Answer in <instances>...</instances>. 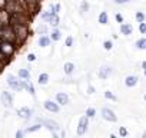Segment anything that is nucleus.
Listing matches in <instances>:
<instances>
[{"label":"nucleus","instance_id":"obj_1","mask_svg":"<svg viewBox=\"0 0 146 138\" xmlns=\"http://www.w3.org/2000/svg\"><path fill=\"white\" fill-rule=\"evenodd\" d=\"M0 36H2L3 42H9V43L16 39L15 32H13V29H12L10 26H5V27L2 29V32H0Z\"/></svg>","mask_w":146,"mask_h":138},{"label":"nucleus","instance_id":"obj_2","mask_svg":"<svg viewBox=\"0 0 146 138\" xmlns=\"http://www.w3.org/2000/svg\"><path fill=\"white\" fill-rule=\"evenodd\" d=\"M102 117L106 119V121H110V122H116L117 121V117L115 115V112L109 108H103L102 109Z\"/></svg>","mask_w":146,"mask_h":138},{"label":"nucleus","instance_id":"obj_3","mask_svg":"<svg viewBox=\"0 0 146 138\" xmlns=\"http://www.w3.org/2000/svg\"><path fill=\"white\" fill-rule=\"evenodd\" d=\"M88 115H83L80 117V121H79V127H78V134L79 135H83L86 132V128H88Z\"/></svg>","mask_w":146,"mask_h":138},{"label":"nucleus","instance_id":"obj_4","mask_svg":"<svg viewBox=\"0 0 146 138\" xmlns=\"http://www.w3.org/2000/svg\"><path fill=\"white\" fill-rule=\"evenodd\" d=\"M0 99H2V104H3L6 108H10V107H12L13 99H12V95H10L9 92H2V95H0Z\"/></svg>","mask_w":146,"mask_h":138},{"label":"nucleus","instance_id":"obj_5","mask_svg":"<svg viewBox=\"0 0 146 138\" xmlns=\"http://www.w3.org/2000/svg\"><path fill=\"white\" fill-rule=\"evenodd\" d=\"M9 85H10L13 89H17V91H20V89L25 88V84H22L20 81L15 79V76H9Z\"/></svg>","mask_w":146,"mask_h":138},{"label":"nucleus","instance_id":"obj_6","mask_svg":"<svg viewBox=\"0 0 146 138\" xmlns=\"http://www.w3.org/2000/svg\"><path fill=\"white\" fill-rule=\"evenodd\" d=\"M0 50H2L6 56H10L13 53V46L9 43V42H3L2 45H0Z\"/></svg>","mask_w":146,"mask_h":138},{"label":"nucleus","instance_id":"obj_7","mask_svg":"<svg viewBox=\"0 0 146 138\" xmlns=\"http://www.w3.org/2000/svg\"><path fill=\"white\" fill-rule=\"evenodd\" d=\"M15 30H16V33L19 35L20 40H23V39L27 36V30H26V27H25L23 25H15Z\"/></svg>","mask_w":146,"mask_h":138},{"label":"nucleus","instance_id":"obj_8","mask_svg":"<svg viewBox=\"0 0 146 138\" xmlns=\"http://www.w3.org/2000/svg\"><path fill=\"white\" fill-rule=\"evenodd\" d=\"M110 74H112V68H109V66H102L99 69V78H102V79H106Z\"/></svg>","mask_w":146,"mask_h":138},{"label":"nucleus","instance_id":"obj_9","mask_svg":"<svg viewBox=\"0 0 146 138\" xmlns=\"http://www.w3.org/2000/svg\"><path fill=\"white\" fill-rule=\"evenodd\" d=\"M44 108H46L47 111H50V112H57V111H59V107H57L53 101H50V99L44 101Z\"/></svg>","mask_w":146,"mask_h":138},{"label":"nucleus","instance_id":"obj_10","mask_svg":"<svg viewBox=\"0 0 146 138\" xmlns=\"http://www.w3.org/2000/svg\"><path fill=\"white\" fill-rule=\"evenodd\" d=\"M17 114L20 115V118L27 119V118H30V115H32V109H29V108H20V109L17 111Z\"/></svg>","mask_w":146,"mask_h":138},{"label":"nucleus","instance_id":"obj_11","mask_svg":"<svg viewBox=\"0 0 146 138\" xmlns=\"http://www.w3.org/2000/svg\"><path fill=\"white\" fill-rule=\"evenodd\" d=\"M43 124H44V125H46V127H47L50 131H53V132L59 129V125H57L54 121H50V119H43Z\"/></svg>","mask_w":146,"mask_h":138},{"label":"nucleus","instance_id":"obj_12","mask_svg":"<svg viewBox=\"0 0 146 138\" xmlns=\"http://www.w3.org/2000/svg\"><path fill=\"white\" fill-rule=\"evenodd\" d=\"M137 76H133V75H130V76H127L126 79H125V84H126V86H129V88H132V86H135L136 84H137Z\"/></svg>","mask_w":146,"mask_h":138},{"label":"nucleus","instance_id":"obj_13","mask_svg":"<svg viewBox=\"0 0 146 138\" xmlns=\"http://www.w3.org/2000/svg\"><path fill=\"white\" fill-rule=\"evenodd\" d=\"M56 98H57V102H59V104H62V105H66V104L69 102L67 95H66V94H63V92H59V94L56 95Z\"/></svg>","mask_w":146,"mask_h":138},{"label":"nucleus","instance_id":"obj_14","mask_svg":"<svg viewBox=\"0 0 146 138\" xmlns=\"http://www.w3.org/2000/svg\"><path fill=\"white\" fill-rule=\"evenodd\" d=\"M7 22H9V15H7V12L0 9V25H6Z\"/></svg>","mask_w":146,"mask_h":138},{"label":"nucleus","instance_id":"obj_15","mask_svg":"<svg viewBox=\"0 0 146 138\" xmlns=\"http://www.w3.org/2000/svg\"><path fill=\"white\" fill-rule=\"evenodd\" d=\"M120 32H122L123 35H130V33H132V26L127 25V23H126V25L123 23V25L120 26Z\"/></svg>","mask_w":146,"mask_h":138},{"label":"nucleus","instance_id":"obj_16","mask_svg":"<svg viewBox=\"0 0 146 138\" xmlns=\"http://www.w3.org/2000/svg\"><path fill=\"white\" fill-rule=\"evenodd\" d=\"M47 81H49V75H47V74H42V75H39V84H40V85L47 84Z\"/></svg>","mask_w":146,"mask_h":138},{"label":"nucleus","instance_id":"obj_17","mask_svg":"<svg viewBox=\"0 0 146 138\" xmlns=\"http://www.w3.org/2000/svg\"><path fill=\"white\" fill-rule=\"evenodd\" d=\"M99 23H102V25H106V23H108V13H106V12H102V13H100V16H99Z\"/></svg>","mask_w":146,"mask_h":138},{"label":"nucleus","instance_id":"obj_18","mask_svg":"<svg viewBox=\"0 0 146 138\" xmlns=\"http://www.w3.org/2000/svg\"><path fill=\"white\" fill-rule=\"evenodd\" d=\"M136 46H137L139 49H146V38L139 39V40L136 42Z\"/></svg>","mask_w":146,"mask_h":138},{"label":"nucleus","instance_id":"obj_19","mask_svg":"<svg viewBox=\"0 0 146 138\" xmlns=\"http://www.w3.org/2000/svg\"><path fill=\"white\" fill-rule=\"evenodd\" d=\"M73 69H75V65H73V63L69 62V63L64 65V72H66V74H72V72H73Z\"/></svg>","mask_w":146,"mask_h":138},{"label":"nucleus","instance_id":"obj_20","mask_svg":"<svg viewBox=\"0 0 146 138\" xmlns=\"http://www.w3.org/2000/svg\"><path fill=\"white\" fill-rule=\"evenodd\" d=\"M49 43H50L49 38H40V40H39V45L40 46H47Z\"/></svg>","mask_w":146,"mask_h":138},{"label":"nucleus","instance_id":"obj_21","mask_svg":"<svg viewBox=\"0 0 146 138\" xmlns=\"http://www.w3.org/2000/svg\"><path fill=\"white\" fill-rule=\"evenodd\" d=\"M19 75H20L22 78H27V79L30 78V74H29V71H26V69H22V71L19 72Z\"/></svg>","mask_w":146,"mask_h":138},{"label":"nucleus","instance_id":"obj_22","mask_svg":"<svg viewBox=\"0 0 146 138\" xmlns=\"http://www.w3.org/2000/svg\"><path fill=\"white\" fill-rule=\"evenodd\" d=\"M136 20H137L139 23H142V22L145 20V15H143L142 12H137V13H136Z\"/></svg>","mask_w":146,"mask_h":138},{"label":"nucleus","instance_id":"obj_23","mask_svg":"<svg viewBox=\"0 0 146 138\" xmlns=\"http://www.w3.org/2000/svg\"><path fill=\"white\" fill-rule=\"evenodd\" d=\"M15 2L16 0H6V3H7V9L12 12L13 10V7H15Z\"/></svg>","mask_w":146,"mask_h":138},{"label":"nucleus","instance_id":"obj_24","mask_svg":"<svg viewBox=\"0 0 146 138\" xmlns=\"http://www.w3.org/2000/svg\"><path fill=\"white\" fill-rule=\"evenodd\" d=\"M105 96H106L108 99H112V101H116V96H115V95H113V94H112L110 91H106V92H105Z\"/></svg>","mask_w":146,"mask_h":138},{"label":"nucleus","instance_id":"obj_25","mask_svg":"<svg viewBox=\"0 0 146 138\" xmlns=\"http://www.w3.org/2000/svg\"><path fill=\"white\" fill-rule=\"evenodd\" d=\"M119 134H120V137H126L127 135V129L125 127H120L119 128Z\"/></svg>","mask_w":146,"mask_h":138},{"label":"nucleus","instance_id":"obj_26","mask_svg":"<svg viewBox=\"0 0 146 138\" xmlns=\"http://www.w3.org/2000/svg\"><path fill=\"white\" fill-rule=\"evenodd\" d=\"M139 30H140V33H143V35H145V33H146V23H143V22H142V23L139 25Z\"/></svg>","mask_w":146,"mask_h":138},{"label":"nucleus","instance_id":"obj_27","mask_svg":"<svg viewBox=\"0 0 146 138\" xmlns=\"http://www.w3.org/2000/svg\"><path fill=\"white\" fill-rule=\"evenodd\" d=\"M50 23H52L53 26H56V25H59V17H57V16H53V17L50 19Z\"/></svg>","mask_w":146,"mask_h":138},{"label":"nucleus","instance_id":"obj_28","mask_svg":"<svg viewBox=\"0 0 146 138\" xmlns=\"http://www.w3.org/2000/svg\"><path fill=\"white\" fill-rule=\"evenodd\" d=\"M103 48H105L106 50H110V49H112V42H109V40H106V42L103 43Z\"/></svg>","mask_w":146,"mask_h":138},{"label":"nucleus","instance_id":"obj_29","mask_svg":"<svg viewBox=\"0 0 146 138\" xmlns=\"http://www.w3.org/2000/svg\"><path fill=\"white\" fill-rule=\"evenodd\" d=\"M95 114H96V111H95L93 108H89V109L86 111V115H88V117H95Z\"/></svg>","mask_w":146,"mask_h":138},{"label":"nucleus","instance_id":"obj_30","mask_svg":"<svg viewBox=\"0 0 146 138\" xmlns=\"http://www.w3.org/2000/svg\"><path fill=\"white\" fill-rule=\"evenodd\" d=\"M52 39H53V40H59V39H60V33H59V32H53V33H52Z\"/></svg>","mask_w":146,"mask_h":138},{"label":"nucleus","instance_id":"obj_31","mask_svg":"<svg viewBox=\"0 0 146 138\" xmlns=\"http://www.w3.org/2000/svg\"><path fill=\"white\" fill-rule=\"evenodd\" d=\"M88 9H89V5H88L86 2H83V3H82V10H83V12H88Z\"/></svg>","mask_w":146,"mask_h":138},{"label":"nucleus","instance_id":"obj_32","mask_svg":"<svg viewBox=\"0 0 146 138\" xmlns=\"http://www.w3.org/2000/svg\"><path fill=\"white\" fill-rule=\"evenodd\" d=\"M39 128H40V125H33V127L27 128V131H29V132H32V131H36V129H39Z\"/></svg>","mask_w":146,"mask_h":138},{"label":"nucleus","instance_id":"obj_33","mask_svg":"<svg viewBox=\"0 0 146 138\" xmlns=\"http://www.w3.org/2000/svg\"><path fill=\"white\" fill-rule=\"evenodd\" d=\"M116 20H117L119 23H123V17H122V15L117 13V15H116Z\"/></svg>","mask_w":146,"mask_h":138},{"label":"nucleus","instance_id":"obj_34","mask_svg":"<svg viewBox=\"0 0 146 138\" xmlns=\"http://www.w3.org/2000/svg\"><path fill=\"white\" fill-rule=\"evenodd\" d=\"M16 138H23V132L22 131H17L16 132Z\"/></svg>","mask_w":146,"mask_h":138},{"label":"nucleus","instance_id":"obj_35","mask_svg":"<svg viewBox=\"0 0 146 138\" xmlns=\"http://www.w3.org/2000/svg\"><path fill=\"white\" fill-rule=\"evenodd\" d=\"M115 2H116L117 5H123V3H126V2H129V0H115Z\"/></svg>","mask_w":146,"mask_h":138},{"label":"nucleus","instance_id":"obj_36","mask_svg":"<svg viewBox=\"0 0 146 138\" xmlns=\"http://www.w3.org/2000/svg\"><path fill=\"white\" fill-rule=\"evenodd\" d=\"M72 42H73V40H72V38H67V40H66V45H67V46H72Z\"/></svg>","mask_w":146,"mask_h":138},{"label":"nucleus","instance_id":"obj_37","mask_svg":"<svg viewBox=\"0 0 146 138\" xmlns=\"http://www.w3.org/2000/svg\"><path fill=\"white\" fill-rule=\"evenodd\" d=\"M27 59H29V60H35V59H36V56H35L33 53H30V55L27 56Z\"/></svg>","mask_w":146,"mask_h":138},{"label":"nucleus","instance_id":"obj_38","mask_svg":"<svg viewBox=\"0 0 146 138\" xmlns=\"http://www.w3.org/2000/svg\"><path fill=\"white\" fill-rule=\"evenodd\" d=\"M27 89H29V91H30V94H35V89H33V86H32V85H30V84H29V85H27Z\"/></svg>","mask_w":146,"mask_h":138},{"label":"nucleus","instance_id":"obj_39","mask_svg":"<svg viewBox=\"0 0 146 138\" xmlns=\"http://www.w3.org/2000/svg\"><path fill=\"white\" fill-rule=\"evenodd\" d=\"M5 5H6V0H0V9H2Z\"/></svg>","mask_w":146,"mask_h":138},{"label":"nucleus","instance_id":"obj_40","mask_svg":"<svg viewBox=\"0 0 146 138\" xmlns=\"http://www.w3.org/2000/svg\"><path fill=\"white\" fill-rule=\"evenodd\" d=\"M3 66H5V63H3V62H0V72H2V69H3Z\"/></svg>","mask_w":146,"mask_h":138},{"label":"nucleus","instance_id":"obj_41","mask_svg":"<svg viewBox=\"0 0 146 138\" xmlns=\"http://www.w3.org/2000/svg\"><path fill=\"white\" fill-rule=\"evenodd\" d=\"M26 2H27V3H30V5H33V3L36 2V0H26Z\"/></svg>","mask_w":146,"mask_h":138},{"label":"nucleus","instance_id":"obj_42","mask_svg":"<svg viewBox=\"0 0 146 138\" xmlns=\"http://www.w3.org/2000/svg\"><path fill=\"white\" fill-rule=\"evenodd\" d=\"M142 66H143V69H146V60H145V62L142 63Z\"/></svg>","mask_w":146,"mask_h":138},{"label":"nucleus","instance_id":"obj_43","mask_svg":"<svg viewBox=\"0 0 146 138\" xmlns=\"http://www.w3.org/2000/svg\"><path fill=\"white\" fill-rule=\"evenodd\" d=\"M142 138H146V131L143 132V135H142Z\"/></svg>","mask_w":146,"mask_h":138},{"label":"nucleus","instance_id":"obj_44","mask_svg":"<svg viewBox=\"0 0 146 138\" xmlns=\"http://www.w3.org/2000/svg\"><path fill=\"white\" fill-rule=\"evenodd\" d=\"M110 138H117V137H116V135H113V134H112V135H110Z\"/></svg>","mask_w":146,"mask_h":138},{"label":"nucleus","instance_id":"obj_45","mask_svg":"<svg viewBox=\"0 0 146 138\" xmlns=\"http://www.w3.org/2000/svg\"><path fill=\"white\" fill-rule=\"evenodd\" d=\"M53 138H59V137H57V135H56V134H53Z\"/></svg>","mask_w":146,"mask_h":138},{"label":"nucleus","instance_id":"obj_46","mask_svg":"<svg viewBox=\"0 0 146 138\" xmlns=\"http://www.w3.org/2000/svg\"><path fill=\"white\" fill-rule=\"evenodd\" d=\"M145 75H146V69H145Z\"/></svg>","mask_w":146,"mask_h":138},{"label":"nucleus","instance_id":"obj_47","mask_svg":"<svg viewBox=\"0 0 146 138\" xmlns=\"http://www.w3.org/2000/svg\"><path fill=\"white\" fill-rule=\"evenodd\" d=\"M145 101H146V95H145Z\"/></svg>","mask_w":146,"mask_h":138}]
</instances>
